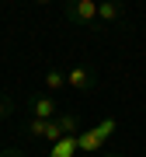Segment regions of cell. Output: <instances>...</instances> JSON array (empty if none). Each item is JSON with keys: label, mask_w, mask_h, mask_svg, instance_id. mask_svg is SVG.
Masks as SVG:
<instances>
[{"label": "cell", "mask_w": 146, "mask_h": 157, "mask_svg": "<svg viewBox=\"0 0 146 157\" xmlns=\"http://www.w3.org/2000/svg\"><path fill=\"white\" fill-rule=\"evenodd\" d=\"M0 157H24V150H17V147H4Z\"/></svg>", "instance_id": "7c38bea8"}, {"label": "cell", "mask_w": 146, "mask_h": 157, "mask_svg": "<svg viewBox=\"0 0 146 157\" xmlns=\"http://www.w3.org/2000/svg\"><path fill=\"white\" fill-rule=\"evenodd\" d=\"M56 122L63 126V136H80V119H77V115L59 112V115H56Z\"/></svg>", "instance_id": "ba28073f"}, {"label": "cell", "mask_w": 146, "mask_h": 157, "mask_svg": "<svg viewBox=\"0 0 146 157\" xmlns=\"http://www.w3.org/2000/svg\"><path fill=\"white\" fill-rule=\"evenodd\" d=\"M101 157H122V154H101Z\"/></svg>", "instance_id": "4fadbf2b"}, {"label": "cell", "mask_w": 146, "mask_h": 157, "mask_svg": "<svg viewBox=\"0 0 146 157\" xmlns=\"http://www.w3.org/2000/svg\"><path fill=\"white\" fill-rule=\"evenodd\" d=\"M80 157H90V154H80Z\"/></svg>", "instance_id": "5bb4252c"}, {"label": "cell", "mask_w": 146, "mask_h": 157, "mask_svg": "<svg viewBox=\"0 0 146 157\" xmlns=\"http://www.w3.org/2000/svg\"><path fill=\"white\" fill-rule=\"evenodd\" d=\"M73 150H77V136H63L59 143H52L49 157H73Z\"/></svg>", "instance_id": "52a82bcc"}, {"label": "cell", "mask_w": 146, "mask_h": 157, "mask_svg": "<svg viewBox=\"0 0 146 157\" xmlns=\"http://www.w3.org/2000/svg\"><path fill=\"white\" fill-rule=\"evenodd\" d=\"M59 140H63V126L56 122V119H49V122H45V143L52 147V143H59Z\"/></svg>", "instance_id": "9c48e42d"}, {"label": "cell", "mask_w": 146, "mask_h": 157, "mask_svg": "<svg viewBox=\"0 0 146 157\" xmlns=\"http://www.w3.org/2000/svg\"><path fill=\"white\" fill-rule=\"evenodd\" d=\"M125 21V7L118 0H101L97 4V28H108V25H122Z\"/></svg>", "instance_id": "277c9868"}, {"label": "cell", "mask_w": 146, "mask_h": 157, "mask_svg": "<svg viewBox=\"0 0 146 157\" xmlns=\"http://www.w3.org/2000/svg\"><path fill=\"white\" fill-rule=\"evenodd\" d=\"M101 143H104V136L97 133V129H87V133L77 136V150H80V154H90V157L101 150Z\"/></svg>", "instance_id": "5b68a950"}, {"label": "cell", "mask_w": 146, "mask_h": 157, "mask_svg": "<svg viewBox=\"0 0 146 157\" xmlns=\"http://www.w3.org/2000/svg\"><path fill=\"white\" fill-rule=\"evenodd\" d=\"M59 87H66V70L49 67L45 70V91H59Z\"/></svg>", "instance_id": "8992f818"}, {"label": "cell", "mask_w": 146, "mask_h": 157, "mask_svg": "<svg viewBox=\"0 0 146 157\" xmlns=\"http://www.w3.org/2000/svg\"><path fill=\"white\" fill-rule=\"evenodd\" d=\"M66 87H73V91H94L97 87V73L90 70V67H70L66 70Z\"/></svg>", "instance_id": "3957f363"}, {"label": "cell", "mask_w": 146, "mask_h": 157, "mask_svg": "<svg viewBox=\"0 0 146 157\" xmlns=\"http://www.w3.org/2000/svg\"><path fill=\"white\" fill-rule=\"evenodd\" d=\"M24 133H28L31 140H45V122L42 119H28V122H24Z\"/></svg>", "instance_id": "30bf717a"}, {"label": "cell", "mask_w": 146, "mask_h": 157, "mask_svg": "<svg viewBox=\"0 0 146 157\" xmlns=\"http://www.w3.org/2000/svg\"><path fill=\"white\" fill-rule=\"evenodd\" d=\"M14 112H17V108H14V101L7 98V94H0V122H4V119H11Z\"/></svg>", "instance_id": "8fae6325"}, {"label": "cell", "mask_w": 146, "mask_h": 157, "mask_svg": "<svg viewBox=\"0 0 146 157\" xmlns=\"http://www.w3.org/2000/svg\"><path fill=\"white\" fill-rule=\"evenodd\" d=\"M63 17L73 21L77 28L97 32V4H94V0H73V4H63Z\"/></svg>", "instance_id": "6da1fadb"}, {"label": "cell", "mask_w": 146, "mask_h": 157, "mask_svg": "<svg viewBox=\"0 0 146 157\" xmlns=\"http://www.w3.org/2000/svg\"><path fill=\"white\" fill-rule=\"evenodd\" d=\"M24 108H28V119H42V122H49V119L59 115V101L49 91H31L24 98Z\"/></svg>", "instance_id": "7a4b0ae2"}]
</instances>
